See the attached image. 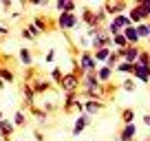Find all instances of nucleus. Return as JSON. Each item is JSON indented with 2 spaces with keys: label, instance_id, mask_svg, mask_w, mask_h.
<instances>
[{
  "label": "nucleus",
  "instance_id": "nucleus-1",
  "mask_svg": "<svg viewBox=\"0 0 150 141\" xmlns=\"http://www.w3.org/2000/svg\"><path fill=\"white\" fill-rule=\"evenodd\" d=\"M77 66H80V70L82 73H95L97 70V62L93 60V53H88V51H82L80 53V57H77Z\"/></svg>",
  "mask_w": 150,
  "mask_h": 141
},
{
  "label": "nucleus",
  "instance_id": "nucleus-2",
  "mask_svg": "<svg viewBox=\"0 0 150 141\" xmlns=\"http://www.w3.org/2000/svg\"><path fill=\"white\" fill-rule=\"evenodd\" d=\"M80 80L82 77H77L75 73H64V77H62V82H60V86L64 88V93H77L80 90Z\"/></svg>",
  "mask_w": 150,
  "mask_h": 141
},
{
  "label": "nucleus",
  "instance_id": "nucleus-3",
  "mask_svg": "<svg viewBox=\"0 0 150 141\" xmlns=\"http://www.w3.org/2000/svg\"><path fill=\"white\" fill-rule=\"evenodd\" d=\"M80 86H84V90H97V93H102V84H99V80L95 77V73H86V75H82L80 80Z\"/></svg>",
  "mask_w": 150,
  "mask_h": 141
},
{
  "label": "nucleus",
  "instance_id": "nucleus-4",
  "mask_svg": "<svg viewBox=\"0 0 150 141\" xmlns=\"http://www.w3.org/2000/svg\"><path fill=\"white\" fill-rule=\"evenodd\" d=\"M77 24H80V18L75 13H60V18H57V27L62 31H69V29L77 27Z\"/></svg>",
  "mask_w": 150,
  "mask_h": 141
},
{
  "label": "nucleus",
  "instance_id": "nucleus-5",
  "mask_svg": "<svg viewBox=\"0 0 150 141\" xmlns=\"http://www.w3.org/2000/svg\"><path fill=\"white\" fill-rule=\"evenodd\" d=\"M80 20H82V22H84L88 29L102 27V22L97 20V13H95V11L91 9V7H84V9H82V18H80Z\"/></svg>",
  "mask_w": 150,
  "mask_h": 141
},
{
  "label": "nucleus",
  "instance_id": "nucleus-6",
  "mask_svg": "<svg viewBox=\"0 0 150 141\" xmlns=\"http://www.w3.org/2000/svg\"><path fill=\"white\" fill-rule=\"evenodd\" d=\"M126 16H128V20H130V24H132V27H139L141 22H148V16H146V13H144V11H141L137 5L132 7V9L128 11Z\"/></svg>",
  "mask_w": 150,
  "mask_h": 141
},
{
  "label": "nucleus",
  "instance_id": "nucleus-7",
  "mask_svg": "<svg viewBox=\"0 0 150 141\" xmlns=\"http://www.w3.org/2000/svg\"><path fill=\"white\" fill-rule=\"evenodd\" d=\"M132 80H139V82H144V84H148V80H150V66H141V64H135L132 66Z\"/></svg>",
  "mask_w": 150,
  "mask_h": 141
},
{
  "label": "nucleus",
  "instance_id": "nucleus-8",
  "mask_svg": "<svg viewBox=\"0 0 150 141\" xmlns=\"http://www.w3.org/2000/svg\"><path fill=\"white\" fill-rule=\"evenodd\" d=\"M102 9L106 11V16L115 18V16H119V13L126 11V5H124V2H106V5H102Z\"/></svg>",
  "mask_w": 150,
  "mask_h": 141
},
{
  "label": "nucleus",
  "instance_id": "nucleus-9",
  "mask_svg": "<svg viewBox=\"0 0 150 141\" xmlns=\"http://www.w3.org/2000/svg\"><path fill=\"white\" fill-rule=\"evenodd\" d=\"M88 126H91V117H88L86 113H82L80 117L75 119V126H73V135H75V137H80V135H82V130H84V128H88Z\"/></svg>",
  "mask_w": 150,
  "mask_h": 141
},
{
  "label": "nucleus",
  "instance_id": "nucleus-10",
  "mask_svg": "<svg viewBox=\"0 0 150 141\" xmlns=\"http://www.w3.org/2000/svg\"><path fill=\"white\" fill-rule=\"evenodd\" d=\"M141 49L139 47H126L122 53V62H126V64H137V55H139Z\"/></svg>",
  "mask_w": 150,
  "mask_h": 141
},
{
  "label": "nucleus",
  "instance_id": "nucleus-11",
  "mask_svg": "<svg viewBox=\"0 0 150 141\" xmlns=\"http://www.w3.org/2000/svg\"><path fill=\"white\" fill-rule=\"evenodd\" d=\"M132 139H137V126H135V123H126L124 130L119 132L117 141H132Z\"/></svg>",
  "mask_w": 150,
  "mask_h": 141
},
{
  "label": "nucleus",
  "instance_id": "nucleus-12",
  "mask_svg": "<svg viewBox=\"0 0 150 141\" xmlns=\"http://www.w3.org/2000/svg\"><path fill=\"white\" fill-rule=\"evenodd\" d=\"M122 33H124V38H126L128 47H139V42H141V40H139V35H137V29L132 27V24H130V27H126Z\"/></svg>",
  "mask_w": 150,
  "mask_h": 141
},
{
  "label": "nucleus",
  "instance_id": "nucleus-13",
  "mask_svg": "<svg viewBox=\"0 0 150 141\" xmlns=\"http://www.w3.org/2000/svg\"><path fill=\"white\" fill-rule=\"evenodd\" d=\"M82 104H84V113L88 115V117H91V115L102 113V108H104V104L102 102H95V99H84Z\"/></svg>",
  "mask_w": 150,
  "mask_h": 141
},
{
  "label": "nucleus",
  "instance_id": "nucleus-14",
  "mask_svg": "<svg viewBox=\"0 0 150 141\" xmlns=\"http://www.w3.org/2000/svg\"><path fill=\"white\" fill-rule=\"evenodd\" d=\"M112 73H115V70H110L106 64H99V66H97V70H95V77L99 80V84H106V82L112 77Z\"/></svg>",
  "mask_w": 150,
  "mask_h": 141
},
{
  "label": "nucleus",
  "instance_id": "nucleus-15",
  "mask_svg": "<svg viewBox=\"0 0 150 141\" xmlns=\"http://www.w3.org/2000/svg\"><path fill=\"white\" fill-rule=\"evenodd\" d=\"M13 130H16L13 121H9V119H2V121H0V135H2V139H9V137L13 135Z\"/></svg>",
  "mask_w": 150,
  "mask_h": 141
},
{
  "label": "nucleus",
  "instance_id": "nucleus-16",
  "mask_svg": "<svg viewBox=\"0 0 150 141\" xmlns=\"http://www.w3.org/2000/svg\"><path fill=\"white\" fill-rule=\"evenodd\" d=\"M110 53H112L110 49H97V51L93 53V60L97 62V66H99V64H106V60H108V55H110Z\"/></svg>",
  "mask_w": 150,
  "mask_h": 141
},
{
  "label": "nucleus",
  "instance_id": "nucleus-17",
  "mask_svg": "<svg viewBox=\"0 0 150 141\" xmlns=\"http://www.w3.org/2000/svg\"><path fill=\"white\" fill-rule=\"evenodd\" d=\"M31 88H33V93H47V90L51 88V84H49L47 80H35L31 84Z\"/></svg>",
  "mask_w": 150,
  "mask_h": 141
},
{
  "label": "nucleus",
  "instance_id": "nucleus-18",
  "mask_svg": "<svg viewBox=\"0 0 150 141\" xmlns=\"http://www.w3.org/2000/svg\"><path fill=\"white\" fill-rule=\"evenodd\" d=\"M112 24H117L119 31H124L126 27H130V20H128L126 13H119V16H115V18H112Z\"/></svg>",
  "mask_w": 150,
  "mask_h": 141
},
{
  "label": "nucleus",
  "instance_id": "nucleus-19",
  "mask_svg": "<svg viewBox=\"0 0 150 141\" xmlns=\"http://www.w3.org/2000/svg\"><path fill=\"white\" fill-rule=\"evenodd\" d=\"M38 33H40V31H38L33 24H27V27L22 29V38H24V40H35V38H38Z\"/></svg>",
  "mask_w": 150,
  "mask_h": 141
},
{
  "label": "nucleus",
  "instance_id": "nucleus-20",
  "mask_svg": "<svg viewBox=\"0 0 150 141\" xmlns=\"http://www.w3.org/2000/svg\"><path fill=\"white\" fill-rule=\"evenodd\" d=\"M0 80L5 82V84H9V82H13V80H16L13 70H11V68H7V66H0Z\"/></svg>",
  "mask_w": 150,
  "mask_h": 141
},
{
  "label": "nucleus",
  "instance_id": "nucleus-21",
  "mask_svg": "<svg viewBox=\"0 0 150 141\" xmlns=\"http://www.w3.org/2000/svg\"><path fill=\"white\" fill-rule=\"evenodd\" d=\"M18 53H20V62H22L24 66H31L33 64V53L29 51V49H20Z\"/></svg>",
  "mask_w": 150,
  "mask_h": 141
},
{
  "label": "nucleus",
  "instance_id": "nucleus-22",
  "mask_svg": "<svg viewBox=\"0 0 150 141\" xmlns=\"http://www.w3.org/2000/svg\"><path fill=\"white\" fill-rule=\"evenodd\" d=\"M135 29H137V35H139V40L150 38V22H141L139 27H135Z\"/></svg>",
  "mask_w": 150,
  "mask_h": 141
},
{
  "label": "nucleus",
  "instance_id": "nucleus-23",
  "mask_svg": "<svg viewBox=\"0 0 150 141\" xmlns=\"http://www.w3.org/2000/svg\"><path fill=\"white\" fill-rule=\"evenodd\" d=\"M132 66H135V64H126V62H119V64L115 66V70H117V73H122V75H132Z\"/></svg>",
  "mask_w": 150,
  "mask_h": 141
},
{
  "label": "nucleus",
  "instance_id": "nucleus-24",
  "mask_svg": "<svg viewBox=\"0 0 150 141\" xmlns=\"http://www.w3.org/2000/svg\"><path fill=\"white\" fill-rule=\"evenodd\" d=\"M22 95H24V99H27V104H31L33 106V99H35V93H33V88L29 84H24L22 86Z\"/></svg>",
  "mask_w": 150,
  "mask_h": 141
},
{
  "label": "nucleus",
  "instance_id": "nucleus-25",
  "mask_svg": "<svg viewBox=\"0 0 150 141\" xmlns=\"http://www.w3.org/2000/svg\"><path fill=\"white\" fill-rule=\"evenodd\" d=\"M31 24L38 29V31H47V29H49V24L42 20V16H35V18H31Z\"/></svg>",
  "mask_w": 150,
  "mask_h": 141
},
{
  "label": "nucleus",
  "instance_id": "nucleus-26",
  "mask_svg": "<svg viewBox=\"0 0 150 141\" xmlns=\"http://www.w3.org/2000/svg\"><path fill=\"white\" fill-rule=\"evenodd\" d=\"M75 102H77V93H66V99H64V110H66V113L73 108Z\"/></svg>",
  "mask_w": 150,
  "mask_h": 141
},
{
  "label": "nucleus",
  "instance_id": "nucleus-27",
  "mask_svg": "<svg viewBox=\"0 0 150 141\" xmlns=\"http://www.w3.org/2000/svg\"><path fill=\"white\" fill-rule=\"evenodd\" d=\"M112 44L117 49H126L128 47V42H126V38H124V33H117V35H112Z\"/></svg>",
  "mask_w": 150,
  "mask_h": 141
},
{
  "label": "nucleus",
  "instance_id": "nucleus-28",
  "mask_svg": "<svg viewBox=\"0 0 150 141\" xmlns=\"http://www.w3.org/2000/svg\"><path fill=\"white\" fill-rule=\"evenodd\" d=\"M137 64L150 66V53H148V51H139V55H137Z\"/></svg>",
  "mask_w": 150,
  "mask_h": 141
},
{
  "label": "nucleus",
  "instance_id": "nucleus-29",
  "mask_svg": "<svg viewBox=\"0 0 150 141\" xmlns=\"http://www.w3.org/2000/svg\"><path fill=\"white\" fill-rule=\"evenodd\" d=\"M117 64H119V55L112 51L110 55H108V60H106V66H108L110 70H115V66H117Z\"/></svg>",
  "mask_w": 150,
  "mask_h": 141
},
{
  "label": "nucleus",
  "instance_id": "nucleus-30",
  "mask_svg": "<svg viewBox=\"0 0 150 141\" xmlns=\"http://www.w3.org/2000/svg\"><path fill=\"white\" fill-rule=\"evenodd\" d=\"M24 121H27L24 113H22V110H16V115H13V126L20 128V126H24Z\"/></svg>",
  "mask_w": 150,
  "mask_h": 141
},
{
  "label": "nucleus",
  "instance_id": "nucleus-31",
  "mask_svg": "<svg viewBox=\"0 0 150 141\" xmlns=\"http://www.w3.org/2000/svg\"><path fill=\"white\" fill-rule=\"evenodd\" d=\"M122 88L126 90V93H132V90L137 88V82L132 80V77H126V80H124V84H122Z\"/></svg>",
  "mask_w": 150,
  "mask_h": 141
},
{
  "label": "nucleus",
  "instance_id": "nucleus-32",
  "mask_svg": "<svg viewBox=\"0 0 150 141\" xmlns=\"http://www.w3.org/2000/svg\"><path fill=\"white\" fill-rule=\"evenodd\" d=\"M122 121H124V123H132V121H135V110H132V108H126V110L122 113Z\"/></svg>",
  "mask_w": 150,
  "mask_h": 141
},
{
  "label": "nucleus",
  "instance_id": "nucleus-33",
  "mask_svg": "<svg viewBox=\"0 0 150 141\" xmlns=\"http://www.w3.org/2000/svg\"><path fill=\"white\" fill-rule=\"evenodd\" d=\"M62 77H64V70H62L60 66H55V68L51 70V80L55 82V84H60V82H62Z\"/></svg>",
  "mask_w": 150,
  "mask_h": 141
},
{
  "label": "nucleus",
  "instance_id": "nucleus-34",
  "mask_svg": "<svg viewBox=\"0 0 150 141\" xmlns=\"http://www.w3.org/2000/svg\"><path fill=\"white\" fill-rule=\"evenodd\" d=\"M84 99H95V102H102V93H97V90H84Z\"/></svg>",
  "mask_w": 150,
  "mask_h": 141
},
{
  "label": "nucleus",
  "instance_id": "nucleus-35",
  "mask_svg": "<svg viewBox=\"0 0 150 141\" xmlns=\"http://www.w3.org/2000/svg\"><path fill=\"white\" fill-rule=\"evenodd\" d=\"M33 115H35V117L40 119V123H42V126H47V121H49V115L44 113V110H38V108H33Z\"/></svg>",
  "mask_w": 150,
  "mask_h": 141
},
{
  "label": "nucleus",
  "instance_id": "nucleus-36",
  "mask_svg": "<svg viewBox=\"0 0 150 141\" xmlns=\"http://www.w3.org/2000/svg\"><path fill=\"white\" fill-rule=\"evenodd\" d=\"M137 7H139V9L150 18V0H137Z\"/></svg>",
  "mask_w": 150,
  "mask_h": 141
},
{
  "label": "nucleus",
  "instance_id": "nucleus-37",
  "mask_svg": "<svg viewBox=\"0 0 150 141\" xmlns=\"http://www.w3.org/2000/svg\"><path fill=\"white\" fill-rule=\"evenodd\" d=\"M91 47L97 51V49H104V35H97V38H93L91 40Z\"/></svg>",
  "mask_w": 150,
  "mask_h": 141
},
{
  "label": "nucleus",
  "instance_id": "nucleus-38",
  "mask_svg": "<svg viewBox=\"0 0 150 141\" xmlns=\"http://www.w3.org/2000/svg\"><path fill=\"white\" fill-rule=\"evenodd\" d=\"M75 9H77V5H75L73 0H69L64 5V11H62V13H75Z\"/></svg>",
  "mask_w": 150,
  "mask_h": 141
},
{
  "label": "nucleus",
  "instance_id": "nucleus-39",
  "mask_svg": "<svg viewBox=\"0 0 150 141\" xmlns=\"http://www.w3.org/2000/svg\"><path fill=\"white\" fill-rule=\"evenodd\" d=\"M80 47H82V51H86V49L91 47V40L86 38V35H80Z\"/></svg>",
  "mask_w": 150,
  "mask_h": 141
},
{
  "label": "nucleus",
  "instance_id": "nucleus-40",
  "mask_svg": "<svg viewBox=\"0 0 150 141\" xmlns=\"http://www.w3.org/2000/svg\"><path fill=\"white\" fill-rule=\"evenodd\" d=\"M53 60H55V49H49L44 53V62H53Z\"/></svg>",
  "mask_w": 150,
  "mask_h": 141
},
{
  "label": "nucleus",
  "instance_id": "nucleus-41",
  "mask_svg": "<svg viewBox=\"0 0 150 141\" xmlns=\"http://www.w3.org/2000/svg\"><path fill=\"white\" fill-rule=\"evenodd\" d=\"M108 33H110V38H112V35H117V33H122V31H119V27H117V24H108Z\"/></svg>",
  "mask_w": 150,
  "mask_h": 141
},
{
  "label": "nucleus",
  "instance_id": "nucleus-42",
  "mask_svg": "<svg viewBox=\"0 0 150 141\" xmlns=\"http://www.w3.org/2000/svg\"><path fill=\"white\" fill-rule=\"evenodd\" d=\"M33 137H35L38 141H44V135H42L40 130H33Z\"/></svg>",
  "mask_w": 150,
  "mask_h": 141
},
{
  "label": "nucleus",
  "instance_id": "nucleus-43",
  "mask_svg": "<svg viewBox=\"0 0 150 141\" xmlns=\"http://www.w3.org/2000/svg\"><path fill=\"white\" fill-rule=\"evenodd\" d=\"M64 5H66V0H57V2H55V7H57L60 11H64Z\"/></svg>",
  "mask_w": 150,
  "mask_h": 141
},
{
  "label": "nucleus",
  "instance_id": "nucleus-44",
  "mask_svg": "<svg viewBox=\"0 0 150 141\" xmlns=\"http://www.w3.org/2000/svg\"><path fill=\"white\" fill-rule=\"evenodd\" d=\"M2 35H7V27L5 24H0V38H2Z\"/></svg>",
  "mask_w": 150,
  "mask_h": 141
},
{
  "label": "nucleus",
  "instance_id": "nucleus-45",
  "mask_svg": "<svg viewBox=\"0 0 150 141\" xmlns=\"http://www.w3.org/2000/svg\"><path fill=\"white\" fill-rule=\"evenodd\" d=\"M2 7H5V9H11V0H2Z\"/></svg>",
  "mask_w": 150,
  "mask_h": 141
},
{
  "label": "nucleus",
  "instance_id": "nucleus-46",
  "mask_svg": "<svg viewBox=\"0 0 150 141\" xmlns=\"http://www.w3.org/2000/svg\"><path fill=\"white\" fill-rule=\"evenodd\" d=\"M144 123H146V126H150V113L144 115Z\"/></svg>",
  "mask_w": 150,
  "mask_h": 141
},
{
  "label": "nucleus",
  "instance_id": "nucleus-47",
  "mask_svg": "<svg viewBox=\"0 0 150 141\" xmlns=\"http://www.w3.org/2000/svg\"><path fill=\"white\" fill-rule=\"evenodd\" d=\"M2 88H5V82H2V80H0V90H2Z\"/></svg>",
  "mask_w": 150,
  "mask_h": 141
},
{
  "label": "nucleus",
  "instance_id": "nucleus-48",
  "mask_svg": "<svg viewBox=\"0 0 150 141\" xmlns=\"http://www.w3.org/2000/svg\"><path fill=\"white\" fill-rule=\"evenodd\" d=\"M2 119H5V117H2V110H0V121H2Z\"/></svg>",
  "mask_w": 150,
  "mask_h": 141
},
{
  "label": "nucleus",
  "instance_id": "nucleus-49",
  "mask_svg": "<svg viewBox=\"0 0 150 141\" xmlns=\"http://www.w3.org/2000/svg\"><path fill=\"white\" fill-rule=\"evenodd\" d=\"M132 141H137V139H132Z\"/></svg>",
  "mask_w": 150,
  "mask_h": 141
},
{
  "label": "nucleus",
  "instance_id": "nucleus-50",
  "mask_svg": "<svg viewBox=\"0 0 150 141\" xmlns=\"http://www.w3.org/2000/svg\"><path fill=\"white\" fill-rule=\"evenodd\" d=\"M148 106H150V102H148Z\"/></svg>",
  "mask_w": 150,
  "mask_h": 141
},
{
  "label": "nucleus",
  "instance_id": "nucleus-51",
  "mask_svg": "<svg viewBox=\"0 0 150 141\" xmlns=\"http://www.w3.org/2000/svg\"><path fill=\"white\" fill-rule=\"evenodd\" d=\"M148 84H150V80H148Z\"/></svg>",
  "mask_w": 150,
  "mask_h": 141
}]
</instances>
